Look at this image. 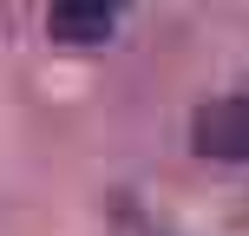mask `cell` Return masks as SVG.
Here are the masks:
<instances>
[{"label":"cell","instance_id":"cell-2","mask_svg":"<svg viewBox=\"0 0 249 236\" xmlns=\"http://www.w3.org/2000/svg\"><path fill=\"white\" fill-rule=\"evenodd\" d=\"M124 0H46V33L59 46H99L118 26Z\"/></svg>","mask_w":249,"mask_h":236},{"label":"cell","instance_id":"cell-1","mask_svg":"<svg viewBox=\"0 0 249 236\" xmlns=\"http://www.w3.org/2000/svg\"><path fill=\"white\" fill-rule=\"evenodd\" d=\"M190 145L197 158H216V164H249V79L223 99H210L197 118H190Z\"/></svg>","mask_w":249,"mask_h":236}]
</instances>
